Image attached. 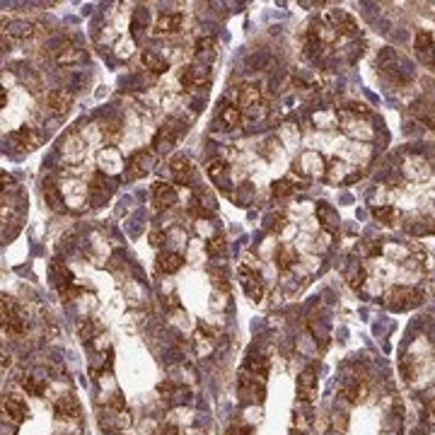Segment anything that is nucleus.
I'll list each match as a JSON object with an SVG mask.
<instances>
[{"label": "nucleus", "mask_w": 435, "mask_h": 435, "mask_svg": "<svg viewBox=\"0 0 435 435\" xmlns=\"http://www.w3.org/2000/svg\"><path fill=\"white\" fill-rule=\"evenodd\" d=\"M169 172H172L177 184H189V182H192V177H194V164H192L189 157L174 155L172 160H169Z\"/></svg>", "instance_id": "c85d7f7f"}, {"label": "nucleus", "mask_w": 435, "mask_h": 435, "mask_svg": "<svg viewBox=\"0 0 435 435\" xmlns=\"http://www.w3.org/2000/svg\"><path fill=\"white\" fill-rule=\"evenodd\" d=\"M271 192L276 199H285V196H293L298 192V184L293 177H283V179H276L273 182V187H271Z\"/></svg>", "instance_id": "ea45409f"}, {"label": "nucleus", "mask_w": 435, "mask_h": 435, "mask_svg": "<svg viewBox=\"0 0 435 435\" xmlns=\"http://www.w3.org/2000/svg\"><path fill=\"white\" fill-rule=\"evenodd\" d=\"M298 167L305 177H312V179H324V174H327V162H324V157L315 150L303 152L298 160Z\"/></svg>", "instance_id": "4468645a"}, {"label": "nucleus", "mask_w": 435, "mask_h": 435, "mask_svg": "<svg viewBox=\"0 0 435 435\" xmlns=\"http://www.w3.org/2000/svg\"><path fill=\"white\" fill-rule=\"evenodd\" d=\"M263 397H266V387H263L259 377H249V375L240 377V399L244 404H261Z\"/></svg>", "instance_id": "f3484780"}, {"label": "nucleus", "mask_w": 435, "mask_h": 435, "mask_svg": "<svg viewBox=\"0 0 435 435\" xmlns=\"http://www.w3.org/2000/svg\"><path fill=\"white\" fill-rule=\"evenodd\" d=\"M254 431L249 426H244V428H235V435H252Z\"/></svg>", "instance_id": "09e8293b"}, {"label": "nucleus", "mask_w": 435, "mask_h": 435, "mask_svg": "<svg viewBox=\"0 0 435 435\" xmlns=\"http://www.w3.org/2000/svg\"><path fill=\"white\" fill-rule=\"evenodd\" d=\"M216 346H218V339H216V334H213L211 329H206V327L196 329V334H194V353L199 355V358H208V355H213Z\"/></svg>", "instance_id": "b1692460"}, {"label": "nucleus", "mask_w": 435, "mask_h": 435, "mask_svg": "<svg viewBox=\"0 0 435 435\" xmlns=\"http://www.w3.org/2000/svg\"><path fill=\"white\" fill-rule=\"evenodd\" d=\"M240 278H242V288H244V293H247V298L254 300V303H261L263 281H261L259 266H247V263H242V266H240Z\"/></svg>", "instance_id": "0eeeda50"}, {"label": "nucleus", "mask_w": 435, "mask_h": 435, "mask_svg": "<svg viewBox=\"0 0 435 435\" xmlns=\"http://www.w3.org/2000/svg\"><path fill=\"white\" fill-rule=\"evenodd\" d=\"M346 281L351 283L353 288H363V283L367 281V271H365V266L360 261H353L351 266H348V271H346Z\"/></svg>", "instance_id": "79ce46f5"}, {"label": "nucleus", "mask_w": 435, "mask_h": 435, "mask_svg": "<svg viewBox=\"0 0 435 435\" xmlns=\"http://www.w3.org/2000/svg\"><path fill=\"white\" fill-rule=\"evenodd\" d=\"M53 61L58 65H78L85 61V51L80 44H75L73 39H61L56 46H53Z\"/></svg>", "instance_id": "1a4fd4ad"}, {"label": "nucleus", "mask_w": 435, "mask_h": 435, "mask_svg": "<svg viewBox=\"0 0 435 435\" xmlns=\"http://www.w3.org/2000/svg\"><path fill=\"white\" fill-rule=\"evenodd\" d=\"M157 394L162 397L164 404H169V407H177V404H184L187 402V394L189 392L182 387V384L172 382V379H164V382L157 384Z\"/></svg>", "instance_id": "393cba45"}, {"label": "nucleus", "mask_w": 435, "mask_h": 435, "mask_svg": "<svg viewBox=\"0 0 435 435\" xmlns=\"http://www.w3.org/2000/svg\"><path fill=\"white\" fill-rule=\"evenodd\" d=\"M414 51L419 63H424L426 68H435V39L428 29H419L414 36Z\"/></svg>", "instance_id": "423d86ee"}, {"label": "nucleus", "mask_w": 435, "mask_h": 435, "mask_svg": "<svg viewBox=\"0 0 435 435\" xmlns=\"http://www.w3.org/2000/svg\"><path fill=\"white\" fill-rule=\"evenodd\" d=\"M419 119L424 121L428 128H435V104L428 107V112H419Z\"/></svg>", "instance_id": "a18cd8bd"}, {"label": "nucleus", "mask_w": 435, "mask_h": 435, "mask_svg": "<svg viewBox=\"0 0 435 435\" xmlns=\"http://www.w3.org/2000/svg\"><path fill=\"white\" fill-rule=\"evenodd\" d=\"M152 169V155L148 150H136L131 157L126 160V169H124V177L128 182H136V179H143Z\"/></svg>", "instance_id": "9d476101"}, {"label": "nucleus", "mask_w": 435, "mask_h": 435, "mask_svg": "<svg viewBox=\"0 0 435 435\" xmlns=\"http://www.w3.org/2000/svg\"><path fill=\"white\" fill-rule=\"evenodd\" d=\"M102 133H104V138H107V145H114L116 143V138L121 136V128L116 126V124H104L102 126Z\"/></svg>", "instance_id": "c03bdc74"}, {"label": "nucleus", "mask_w": 435, "mask_h": 435, "mask_svg": "<svg viewBox=\"0 0 435 435\" xmlns=\"http://www.w3.org/2000/svg\"><path fill=\"white\" fill-rule=\"evenodd\" d=\"M179 133H182V126L177 124V121H167V126H162L160 131L155 133V138H152V150H155L157 155H167V152H172Z\"/></svg>", "instance_id": "6e6552de"}, {"label": "nucleus", "mask_w": 435, "mask_h": 435, "mask_svg": "<svg viewBox=\"0 0 435 435\" xmlns=\"http://www.w3.org/2000/svg\"><path fill=\"white\" fill-rule=\"evenodd\" d=\"M244 370L252 372V377H259L263 379L268 375V370H271V358H268L266 353H249L247 363H244Z\"/></svg>", "instance_id": "c756f323"}, {"label": "nucleus", "mask_w": 435, "mask_h": 435, "mask_svg": "<svg viewBox=\"0 0 435 435\" xmlns=\"http://www.w3.org/2000/svg\"><path fill=\"white\" fill-rule=\"evenodd\" d=\"M5 39H15V41H27L34 36V24L32 22H24V20H12L5 24Z\"/></svg>", "instance_id": "7c9ffc66"}, {"label": "nucleus", "mask_w": 435, "mask_h": 435, "mask_svg": "<svg viewBox=\"0 0 435 435\" xmlns=\"http://www.w3.org/2000/svg\"><path fill=\"white\" fill-rule=\"evenodd\" d=\"M70 107H73V95L68 90H51L46 95V109L51 112L53 116H65L70 112Z\"/></svg>", "instance_id": "412c9836"}, {"label": "nucleus", "mask_w": 435, "mask_h": 435, "mask_svg": "<svg viewBox=\"0 0 435 435\" xmlns=\"http://www.w3.org/2000/svg\"><path fill=\"white\" fill-rule=\"evenodd\" d=\"M0 310H3V327L5 332L12 334V336H20L27 332V315L17 308V303L8 295H3V305H0Z\"/></svg>", "instance_id": "7ed1b4c3"}, {"label": "nucleus", "mask_w": 435, "mask_h": 435, "mask_svg": "<svg viewBox=\"0 0 435 435\" xmlns=\"http://www.w3.org/2000/svg\"><path fill=\"white\" fill-rule=\"evenodd\" d=\"M235 97H237L235 104L240 107V112L244 116H249V119H259V116H263V97L254 85H240Z\"/></svg>", "instance_id": "20e7f679"}, {"label": "nucleus", "mask_w": 435, "mask_h": 435, "mask_svg": "<svg viewBox=\"0 0 435 435\" xmlns=\"http://www.w3.org/2000/svg\"><path fill=\"white\" fill-rule=\"evenodd\" d=\"M140 61H143V65L152 73V75H164V73L169 70V63L162 56H157L155 51H143L140 53Z\"/></svg>", "instance_id": "c9c22d12"}, {"label": "nucleus", "mask_w": 435, "mask_h": 435, "mask_svg": "<svg viewBox=\"0 0 435 435\" xmlns=\"http://www.w3.org/2000/svg\"><path fill=\"white\" fill-rule=\"evenodd\" d=\"M53 414L58 416L61 421H80V402H78L75 394H61L56 404H53Z\"/></svg>", "instance_id": "6ab92c4d"}, {"label": "nucleus", "mask_w": 435, "mask_h": 435, "mask_svg": "<svg viewBox=\"0 0 435 435\" xmlns=\"http://www.w3.org/2000/svg\"><path fill=\"white\" fill-rule=\"evenodd\" d=\"M220 121H223V126L225 128H237L242 124V112H240V107L237 104H230V102H225V104H220Z\"/></svg>", "instance_id": "473e14b6"}, {"label": "nucleus", "mask_w": 435, "mask_h": 435, "mask_svg": "<svg viewBox=\"0 0 435 435\" xmlns=\"http://www.w3.org/2000/svg\"><path fill=\"white\" fill-rule=\"evenodd\" d=\"M206 172H208V177H211L213 182H216V184H220V187H223V182L228 179V172H230V167H228V162H225V160H213V162H208Z\"/></svg>", "instance_id": "a19ab883"}, {"label": "nucleus", "mask_w": 435, "mask_h": 435, "mask_svg": "<svg viewBox=\"0 0 435 435\" xmlns=\"http://www.w3.org/2000/svg\"><path fill=\"white\" fill-rule=\"evenodd\" d=\"M10 140L15 143V148L20 152H29V150H36L41 143H44V136H41L34 126H22L20 131L12 133Z\"/></svg>", "instance_id": "dca6fc26"}, {"label": "nucleus", "mask_w": 435, "mask_h": 435, "mask_svg": "<svg viewBox=\"0 0 435 435\" xmlns=\"http://www.w3.org/2000/svg\"><path fill=\"white\" fill-rule=\"evenodd\" d=\"M157 435H184L179 431V426H174V424H167V426H162L160 431H157Z\"/></svg>", "instance_id": "de8ad7c7"}, {"label": "nucleus", "mask_w": 435, "mask_h": 435, "mask_svg": "<svg viewBox=\"0 0 435 435\" xmlns=\"http://www.w3.org/2000/svg\"><path fill=\"white\" fill-rule=\"evenodd\" d=\"M78 334H80L83 344H88V346H95V341L104 336V332L92 320H80V322H78Z\"/></svg>", "instance_id": "e433bc0d"}, {"label": "nucleus", "mask_w": 435, "mask_h": 435, "mask_svg": "<svg viewBox=\"0 0 435 435\" xmlns=\"http://www.w3.org/2000/svg\"><path fill=\"white\" fill-rule=\"evenodd\" d=\"M285 228V218L283 216H271L268 218V230L271 232H281Z\"/></svg>", "instance_id": "49530a36"}, {"label": "nucleus", "mask_w": 435, "mask_h": 435, "mask_svg": "<svg viewBox=\"0 0 435 435\" xmlns=\"http://www.w3.org/2000/svg\"><path fill=\"white\" fill-rule=\"evenodd\" d=\"M112 192H114L112 182H109V177L102 174V172H97V174L90 179V184H88V199H90L92 206L107 204L109 196H112Z\"/></svg>", "instance_id": "f8f14e48"}, {"label": "nucleus", "mask_w": 435, "mask_h": 435, "mask_svg": "<svg viewBox=\"0 0 435 435\" xmlns=\"http://www.w3.org/2000/svg\"><path fill=\"white\" fill-rule=\"evenodd\" d=\"M324 20H327V24L334 29L339 39H353V36H358L360 32L355 17L348 15L346 10H329L327 15H324Z\"/></svg>", "instance_id": "39448f33"}, {"label": "nucleus", "mask_w": 435, "mask_h": 435, "mask_svg": "<svg viewBox=\"0 0 435 435\" xmlns=\"http://www.w3.org/2000/svg\"><path fill=\"white\" fill-rule=\"evenodd\" d=\"M431 412H433V416H435V402H433V407H431Z\"/></svg>", "instance_id": "8fccbe9b"}, {"label": "nucleus", "mask_w": 435, "mask_h": 435, "mask_svg": "<svg viewBox=\"0 0 435 435\" xmlns=\"http://www.w3.org/2000/svg\"><path fill=\"white\" fill-rule=\"evenodd\" d=\"M182 27H184L182 12H162V15L157 17L155 27H152V32H155L157 36H169V34L182 32Z\"/></svg>", "instance_id": "5701e85b"}, {"label": "nucleus", "mask_w": 435, "mask_h": 435, "mask_svg": "<svg viewBox=\"0 0 435 435\" xmlns=\"http://www.w3.org/2000/svg\"><path fill=\"white\" fill-rule=\"evenodd\" d=\"M20 384L29 397H44L48 389V377L41 370H36L32 375H22Z\"/></svg>", "instance_id": "bb28decb"}, {"label": "nucleus", "mask_w": 435, "mask_h": 435, "mask_svg": "<svg viewBox=\"0 0 435 435\" xmlns=\"http://www.w3.org/2000/svg\"><path fill=\"white\" fill-rule=\"evenodd\" d=\"M3 412L5 416L12 421L15 426H20L24 424V421L29 419V409H27V404H24L22 397H15V394H8L3 399Z\"/></svg>", "instance_id": "4be33fe9"}, {"label": "nucleus", "mask_w": 435, "mask_h": 435, "mask_svg": "<svg viewBox=\"0 0 435 435\" xmlns=\"http://www.w3.org/2000/svg\"><path fill=\"white\" fill-rule=\"evenodd\" d=\"M421 290H416V288H409V285H397L392 288L387 293V298H384V305H387L389 312H407V310H414L421 305Z\"/></svg>", "instance_id": "f03ea898"}, {"label": "nucleus", "mask_w": 435, "mask_h": 435, "mask_svg": "<svg viewBox=\"0 0 435 435\" xmlns=\"http://www.w3.org/2000/svg\"><path fill=\"white\" fill-rule=\"evenodd\" d=\"M298 261V254L293 247H288V244H281L278 252H276V266L281 268V271H290L293 266H295Z\"/></svg>", "instance_id": "4c0bfd02"}, {"label": "nucleus", "mask_w": 435, "mask_h": 435, "mask_svg": "<svg viewBox=\"0 0 435 435\" xmlns=\"http://www.w3.org/2000/svg\"><path fill=\"white\" fill-rule=\"evenodd\" d=\"M184 266V256L179 252H162L157 254V271L169 276V273H177L179 268Z\"/></svg>", "instance_id": "2f4dec72"}, {"label": "nucleus", "mask_w": 435, "mask_h": 435, "mask_svg": "<svg viewBox=\"0 0 435 435\" xmlns=\"http://www.w3.org/2000/svg\"><path fill=\"white\" fill-rule=\"evenodd\" d=\"M152 201H155V206L157 208H172L179 204V194H177V189L172 187V184H155V189H152Z\"/></svg>", "instance_id": "a878e982"}, {"label": "nucleus", "mask_w": 435, "mask_h": 435, "mask_svg": "<svg viewBox=\"0 0 435 435\" xmlns=\"http://www.w3.org/2000/svg\"><path fill=\"white\" fill-rule=\"evenodd\" d=\"M100 424H102L104 431L121 433V431H126V428L133 424V419H131V412H128V409H112V407H107V412L100 414Z\"/></svg>", "instance_id": "9b49d317"}, {"label": "nucleus", "mask_w": 435, "mask_h": 435, "mask_svg": "<svg viewBox=\"0 0 435 435\" xmlns=\"http://www.w3.org/2000/svg\"><path fill=\"white\" fill-rule=\"evenodd\" d=\"M315 213H317V220H320V225H322L324 230L334 232L336 228H339V223H341V220H339V213H336L329 204H320V206H317Z\"/></svg>", "instance_id": "72a5a7b5"}, {"label": "nucleus", "mask_w": 435, "mask_h": 435, "mask_svg": "<svg viewBox=\"0 0 435 435\" xmlns=\"http://www.w3.org/2000/svg\"><path fill=\"white\" fill-rule=\"evenodd\" d=\"M372 216H375L382 225H397V220L402 218V213L394 206H375L372 208Z\"/></svg>", "instance_id": "58836bf2"}, {"label": "nucleus", "mask_w": 435, "mask_h": 435, "mask_svg": "<svg viewBox=\"0 0 435 435\" xmlns=\"http://www.w3.org/2000/svg\"><path fill=\"white\" fill-rule=\"evenodd\" d=\"M97 162H100V172L107 174V177L124 174V169H126L124 157L119 155V150H116L114 145H107V148H102L100 155H97Z\"/></svg>", "instance_id": "ddd939ff"}, {"label": "nucleus", "mask_w": 435, "mask_h": 435, "mask_svg": "<svg viewBox=\"0 0 435 435\" xmlns=\"http://www.w3.org/2000/svg\"><path fill=\"white\" fill-rule=\"evenodd\" d=\"M360 177L358 169H353L351 164L344 160H332L327 164V174H324V182L329 184H351Z\"/></svg>", "instance_id": "2eb2a0df"}, {"label": "nucleus", "mask_w": 435, "mask_h": 435, "mask_svg": "<svg viewBox=\"0 0 435 435\" xmlns=\"http://www.w3.org/2000/svg\"><path fill=\"white\" fill-rule=\"evenodd\" d=\"M225 249H228V242H225V237L220 235V232L213 237H208V242H206L208 256H220V254H225Z\"/></svg>", "instance_id": "37998d69"}, {"label": "nucleus", "mask_w": 435, "mask_h": 435, "mask_svg": "<svg viewBox=\"0 0 435 435\" xmlns=\"http://www.w3.org/2000/svg\"><path fill=\"white\" fill-rule=\"evenodd\" d=\"M208 78H211V68H206V65H199V63H192L187 65L182 73H179V80L187 90H194V88H204L208 83Z\"/></svg>", "instance_id": "aec40b11"}, {"label": "nucleus", "mask_w": 435, "mask_h": 435, "mask_svg": "<svg viewBox=\"0 0 435 435\" xmlns=\"http://www.w3.org/2000/svg\"><path fill=\"white\" fill-rule=\"evenodd\" d=\"M194 58L199 65H211L213 61L218 58V48H216V39H211V36H204V39L196 41V48H194Z\"/></svg>", "instance_id": "cd10ccee"}, {"label": "nucleus", "mask_w": 435, "mask_h": 435, "mask_svg": "<svg viewBox=\"0 0 435 435\" xmlns=\"http://www.w3.org/2000/svg\"><path fill=\"white\" fill-rule=\"evenodd\" d=\"M48 273H51V281H53V288L58 290V295L65 300V303H73L78 295H80V288L75 285V278H73V271L68 266H65L61 259H53L51 261V268H48Z\"/></svg>", "instance_id": "f257e3e1"}, {"label": "nucleus", "mask_w": 435, "mask_h": 435, "mask_svg": "<svg viewBox=\"0 0 435 435\" xmlns=\"http://www.w3.org/2000/svg\"><path fill=\"white\" fill-rule=\"evenodd\" d=\"M315 392H317V365L312 363L298 377V399L303 404H310L315 399Z\"/></svg>", "instance_id": "a211bd4d"}, {"label": "nucleus", "mask_w": 435, "mask_h": 435, "mask_svg": "<svg viewBox=\"0 0 435 435\" xmlns=\"http://www.w3.org/2000/svg\"><path fill=\"white\" fill-rule=\"evenodd\" d=\"M44 199H46V206L51 208V211H56V213L65 211V199L61 196L56 182H46L44 184Z\"/></svg>", "instance_id": "f704fd0d"}]
</instances>
